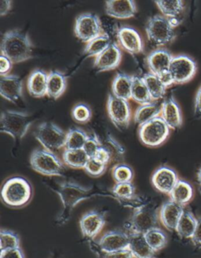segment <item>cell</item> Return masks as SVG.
Segmentation results:
<instances>
[{
    "instance_id": "obj_10",
    "label": "cell",
    "mask_w": 201,
    "mask_h": 258,
    "mask_svg": "<svg viewBox=\"0 0 201 258\" xmlns=\"http://www.w3.org/2000/svg\"><path fill=\"white\" fill-rule=\"evenodd\" d=\"M74 33L83 43L94 40L104 33L100 18L93 13L81 14L75 19Z\"/></svg>"
},
{
    "instance_id": "obj_47",
    "label": "cell",
    "mask_w": 201,
    "mask_h": 258,
    "mask_svg": "<svg viewBox=\"0 0 201 258\" xmlns=\"http://www.w3.org/2000/svg\"><path fill=\"white\" fill-rule=\"evenodd\" d=\"M13 64L14 63L8 57L4 55L0 56V75H8L12 70Z\"/></svg>"
},
{
    "instance_id": "obj_11",
    "label": "cell",
    "mask_w": 201,
    "mask_h": 258,
    "mask_svg": "<svg viewBox=\"0 0 201 258\" xmlns=\"http://www.w3.org/2000/svg\"><path fill=\"white\" fill-rule=\"evenodd\" d=\"M107 112L112 123L117 128L126 129L129 127L132 112L128 100L110 94L107 100Z\"/></svg>"
},
{
    "instance_id": "obj_25",
    "label": "cell",
    "mask_w": 201,
    "mask_h": 258,
    "mask_svg": "<svg viewBox=\"0 0 201 258\" xmlns=\"http://www.w3.org/2000/svg\"><path fill=\"white\" fill-rule=\"evenodd\" d=\"M129 249L135 258H156V253L142 234H129Z\"/></svg>"
},
{
    "instance_id": "obj_54",
    "label": "cell",
    "mask_w": 201,
    "mask_h": 258,
    "mask_svg": "<svg viewBox=\"0 0 201 258\" xmlns=\"http://www.w3.org/2000/svg\"><path fill=\"white\" fill-rule=\"evenodd\" d=\"M199 195H200L201 196V185H199Z\"/></svg>"
},
{
    "instance_id": "obj_12",
    "label": "cell",
    "mask_w": 201,
    "mask_h": 258,
    "mask_svg": "<svg viewBox=\"0 0 201 258\" xmlns=\"http://www.w3.org/2000/svg\"><path fill=\"white\" fill-rule=\"evenodd\" d=\"M169 72L172 76L174 84L183 85L193 79L197 72V64L189 56L178 54L173 57Z\"/></svg>"
},
{
    "instance_id": "obj_3",
    "label": "cell",
    "mask_w": 201,
    "mask_h": 258,
    "mask_svg": "<svg viewBox=\"0 0 201 258\" xmlns=\"http://www.w3.org/2000/svg\"><path fill=\"white\" fill-rule=\"evenodd\" d=\"M1 199L3 203L11 208H22L33 199V187L25 178L14 176L3 185Z\"/></svg>"
},
{
    "instance_id": "obj_20",
    "label": "cell",
    "mask_w": 201,
    "mask_h": 258,
    "mask_svg": "<svg viewBox=\"0 0 201 258\" xmlns=\"http://www.w3.org/2000/svg\"><path fill=\"white\" fill-rule=\"evenodd\" d=\"M173 57V54L167 49L157 48L153 50L146 57L149 73L158 76L169 71Z\"/></svg>"
},
{
    "instance_id": "obj_24",
    "label": "cell",
    "mask_w": 201,
    "mask_h": 258,
    "mask_svg": "<svg viewBox=\"0 0 201 258\" xmlns=\"http://www.w3.org/2000/svg\"><path fill=\"white\" fill-rule=\"evenodd\" d=\"M133 78L134 76L125 73H117L112 83V94L125 100L131 99Z\"/></svg>"
},
{
    "instance_id": "obj_4",
    "label": "cell",
    "mask_w": 201,
    "mask_h": 258,
    "mask_svg": "<svg viewBox=\"0 0 201 258\" xmlns=\"http://www.w3.org/2000/svg\"><path fill=\"white\" fill-rule=\"evenodd\" d=\"M31 168L43 176L61 177L65 174V164L62 159L53 152L44 148H36L29 158Z\"/></svg>"
},
{
    "instance_id": "obj_21",
    "label": "cell",
    "mask_w": 201,
    "mask_h": 258,
    "mask_svg": "<svg viewBox=\"0 0 201 258\" xmlns=\"http://www.w3.org/2000/svg\"><path fill=\"white\" fill-rule=\"evenodd\" d=\"M106 14L116 19H128L134 18L138 12L136 3L128 0L106 1Z\"/></svg>"
},
{
    "instance_id": "obj_51",
    "label": "cell",
    "mask_w": 201,
    "mask_h": 258,
    "mask_svg": "<svg viewBox=\"0 0 201 258\" xmlns=\"http://www.w3.org/2000/svg\"><path fill=\"white\" fill-rule=\"evenodd\" d=\"M12 1L9 0H2L0 2V15L1 17L8 15L11 9H12Z\"/></svg>"
},
{
    "instance_id": "obj_38",
    "label": "cell",
    "mask_w": 201,
    "mask_h": 258,
    "mask_svg": "<svg viewBox=\"0 0 201 258\" xmlns=\"http://www.w3.org/2000/svg\"><path fill=\"white\" fill-rule=\"evenodd\" d=\"M112 193L115 196L117 202L122 206L125 202L136 197V188L131 183H116L112 188Z\"/></svg>"
},
{
    "instance_id": "obj_2",
    "label": "cell",
    "mask_w": 201,
    "mask_h": 258,
    "mask_svg": "<svg viewBox=\"0 0 201 258\" xmlns=\"http://www.w3.org/2000/svg\"><path fill=\"white\" fill-rule=\"evenodd\" d=\"M33 43L27 32L11 29L4 33L1 43V55L13 63H22L33 57Z\"/></svg>"
},
{
    "instance_id": "obj_46",
    "label": "cell",
    "mask_w": 201,
    "mask_h": 258,
    "mask_svg": "<svg viewBox=\"0 0 201 258\" xmlns=\"http://www.w3.org/2000/svg\"><path fill=\"white\" fill-rule=\"evenodd\" d=\"M0 258H25L24 251L22 248L8 249V250L1 251Z\"/></svg>"
},
{
    "instance_id": "obj_27",
    "label": "cell",
    "mask_w": 201,
    "mask_h": 258,
    "mask_svg": "<svg viewBox=\"0 0 201 258\" xmlns=\"http://www.w3.org/2000/svg\"><path fill=\"white\" fill-rule=\"evenodd\" d=\"M193 195V187L192 185L184 179H179L172 191L169 195V197L171 201L185 206L192 201Z\"/></svg>"
},
{
    "instance_id": "obj_49",
    "label": "cell",
    "mask_w": 201,
    "mask_h": 258,
    "mask_svg": "<svg viewBox=\"0 0 201 258\" xmlns=\"http://www.w3.org/2000/svg\"><path fill=\"white\" fill-rule=\"evenodd\" d=\"M194 115L196 118H201V85L194 100Z\"/></svg>"
},
{
    "instance_id": "obj_9",
    "label": "cell",
    "mask_w": 201,
    "mask_h": 258,
    "mask_svg": "<svg viewBox=\"0 0 201 258\" xmlns=\"http://www.w3.org/2000/svg\"><path fill=\"white\" fill-rule=\"evenodd\" d=\"M170 133L171 128L160 116L142 124L138 130L141 142L149 147H157L164 144Z\"/></svg>"
},
{
    "instance_id": "obj_50",
    "label": "cell",
    "mask_w": 201,
    "mask_h": 258,
    "mask_svg": "<svg viewBox=\"0 0 201 258\" xmlns=\"http://www.w3.org/2000/svg\"><path fill=\"white\" fill-rule=\"evenodd\" d=\"M158 77L160 81H161V82L163 83V85H164L166 88H168L169 87L172 86L173 85H174V80H173L172 76L171 75L169 71L160 74V75H158Z\"/></svg>"
},
{
    "instance_id": "obj_14",
    "label": "cell",
    "mask_w": 201,
    "mask_h": 258,
    "mask_svg": "<svg viewBox=\"0 0 201 258\" xmlns=\"http://www.w3.org/2000/svg\"><path fill=\"white\" fill-rule=\"evenodd\" d=\"M99 247L105 253H112L129 248L130 235L128 231L116 229L107 231L97 241Z\"/></svg>"
},
{
    "instance_id": "obj_33",
    "label": "cell",
    "mask_w": 201,
    "mask_h": 258,
    "mask_svg": "<svg viewBox=\"0 0 201 258\" xmlns=\"http://www.w3.org/2000/svg\"><path fill=\"white\" fill-rule=\"evenodd\" d=\"M112 43L113 42H112L110 36L104 32L98 37L95 38L94 40L86 43L84 48V54H86L88 57H93L95 58L108 48Z\"/></svg>"
},
{
    "instance_id": "obj_39",
    "label": "cell",
    "mask_w": 201,
    "mask_h": 258,
    "mask_svg": "<svg viewBox=\"0 0 201 258\" xmlns=\"http://www.w3.org/2000/svg\"><path fill=\"white\" fill-rule=\"evenodd\" d=\"M112 176L116 183H131L134 179V171L127 164H116L112 169Z\"/></svg>"
},
{
    "instance_id": "obj_53",
    "label": "cell",
    "mask_w": 201,
    "mask_h": 258,
    "mask_svg": "<svg viewBox=\"0 0 201 258\" xmlns=\"http://www.w3.org/2000/svg\"><path fill=\"white\" fill-rule=\"evenodd\" d=\"M196 178H197V181L199 185H201V166L198 169L197 174H196Z\"/></svg>"
},
{
    "instance_id": "obj_6",
    "label": "cell",
    "mask_w": 201,
    "mask_h": 258,
    "mask_svg": "<svg viewBox=\"0 0 201 258\" xmlns=\"http://www.w3.org/2000/svg\"><path fill=\"white\" fill-rule=\"evenodd\" d=\"M146 32L148 40L157 47L171 43L176 36L168 18L160 15H153L148 19Z\"/></svg>"
},
{
    "instance_id": "obj_19",
    "label": "cell",
    "mask_w": 201,
    "mask_h": 258,
    "mask_svg": "<svg viewBox=\"0 0 201 258\" xmlns=\"http://www.w3.org/2000/svg\"><path fill=\"white\" fill-rule=\"evenodd\" d=\"M160 117L171 129H178L183 124V117L178 102L173 95L163 101Z\"/></svg>"
},
{
    "instance_id": "obj_18",
    "label": "cell",
    "mask_w": 201,
    "mask_h": 258,
    "mask_svg": "<svg viewBox=\"0 0 201 258\" xmlns=\"http://www.w3.org/2000/svg\"><path fill=\"white\" fill-rule=\"evenodd\" d=\"M184 206L169 199L159 210V221L168 231H175L180 218L183 214Z\"/></svg>"
},
{
    "instance_id": "obj_40",
    "label": "cell",
    "mask_w": 201,
    "mask_h": 258,
    "mask_svg": "<svg viewBox=\"0 0 201 258\" xmlns=\"http://www.w3.org/2000/svg\"><path fill=\"white\" fill-rule=\"evenodd\" d=\"M0 244L1 251L16 249L21 247V238L15 231L3 228L0 231Z\"/></svg>"
},
{
    "instance_id": "obj_32",
    "label": "cell",
    "mask_w": 201,
    "mask_h": 258,
    "mask_svg": "<svg viewBox=\"0 0 201 258\" xmlns=\"http://www.w3.org/2000/svg\"><path fill=\"white\" fill-rule=\"evenodd\" d=\"M142 78L146 84L149 94L154 102L162 99L164 96L167 88L163 85L158 76L148 73L144 74Z\"/></svg>"
},
{
    "instance_id": "obj_31",
    "label": "cell",
    "mask_w": 201,
    "mask_h": 258,
    "mask_svg": "<svg viewBox=\"0 0 201 258\" xmlns=\"http://www.w3.org/2000/svg\"><path fill=\"white\" fill-rule=\"evenodd\" d=\"M131 99L140 105H146L154 102L149 94V90L146 87L142 77L134 76L133 86L131 92Z\"/></svg>"
},
{
    "instance_id": "obj_42",
    "label": "cell",
    "mask_w": 201,
    "mask_h": 258,
    "mask_svg": "<svg viewBox=\"0 0 201 258\" xmlns=\"http://www.w3.org/2000/svg\"><path fill=\"white\" fill-rule=\"evenodd\" d=\"M90 246L93 250V253H95L97 258H135L128 249L116 251V252H112V253H105L99 247L97 242L95 244H91Z\"/></svg>"
},
{
    "instance_id": "obj_7",
    "label": "cell",
    "mask_w": 201,
    "mask_h": 258,
    "mask_svg": "<svg viewBox=\"0 0 201 258\" xmlns=\"http://www.w3.org/2000/svg\"><path fill=\"white\" fill-rule=\"evenodd\" d=\"M158 213L153 206L147 204L134 210L133 214L125 224L126 231L129 234H145L158 227Z\"/></svg>"
},
{
    "instance_id": "obj_36",
    "label": "cell",
    "mask_w": 201,
    "mask_h": 258,
    "mask_svg": "<svg viewBox=\"0 0 201 258\" xmlns=\"http://www.w3.org/2000/svg\"><path fill=\"white\" fill-rule=\"evenodd\" d=\"M144 235L150 247L156 253H158L159 251L165 248L168 242V238L165 231L159 227L153 228Z\"/></svg>"
},
{
    "instance_id": "obj_1",
    "label": "cell",
    "mask_w": 201,
    "mask_h": 258,
    "mask_svg": "<svg viewBox=\"0 0 201 258\" xmlns=\"http://www.w3.org/2000/svg\"><path fill=\"white\" fill-rule=\"evenodd\" d=\"M50 187L59 196L61 200L62 208L57 217V223L61 225H64L70 220L74 209L82 202L96 197L110 198L117 201L112 191L100 190L92 186H82L73 181L60 182Z\"/></svg>"
},
{
    "instance_id": "obj_5",
    "label": "cell",
    "mask_w": 201,
    "mask_h": 258,
    "mask_svg": "<svg viewBox=\"0 0 201 258\" xmlns=\"http://www.w3.org/2000/svg\"><path fill=\"white\" fill-rule=\"evenodd\" d=\"M1 133L15 140H22L27 135L33 120L31 115L16 110H6L1 115Z\"/></svg>"
},
{
    "instance_id": "obj_52",
    "label": "cell",
    "mask_w": 201,
    "mask_h": 258,
    "mask_svg": "<svg viewBox=\"0 0 201 258\" xmlns=\"http://www.w3.org/2000/svg\"><path fill=\"white\" fill-rule=\"evenodd\" d=\"M169 22H170V23H171V26H172L173 28H175L178 26V25H180L179 19H178V18H168Z\"/></svg>"
},
{
    "instance_id": "obj_26",
    "label": "cell",
    "mask_w": 201,
    "mask_h": 258,
    "mask_svg": "<svg viewBox=\"0 0 201 258\" xmlns=\"http://www.w3.org/2000/svg\"><path fill=\"white\" fill-rule=\"evenodd\" d=\"M67 88V77L58 70H52L48 74L47 96L50 99H58L65 93Z\"/></svg>"
},
{
    "instance_id": "obj_23",
    "label": "cell",
    "mask_w": 201,
    "mask_h": 258,
    "mask_svg": "<svg viewBox=\"0 0 201 258\" xmlns=\"http://www.w3.org/2000/svg\"><path fill=\"white\" fill-rule=\"evenodd\" d=\"M48 74L43 70L37 69L29 75L27 81V89L29 94L35 98H42L47 95Z\"/></svg>"
},
{
    "instance_id": "obj_34",
    "label": "cell",
    "mask_w": 201,
    "mask_h": 258,
    "mask_svg": "<svg viewBox=\"0 0 201 258\" xmlns=\"http://www.w3.org/2000/svg\"><path fill=\"white\" fill-rule=\"evenodd\" d=\"M88 137L87 133L80 127H72L67 133L65 149H83Z\"/></svg>"
},
{
    "instance_id": "obj_37",
    "label": "cell",
    "mask_w": 201,
    "mask_h": 258,
    "mask_svg": "<svg viewBox=\"0 0 201 258\" xmlns=\"http://www.w3.org/2000/svg\"><path fill=\"white\" fill-rule=\"evenodd\" d=\"M163 16L167 18H178L185 9L183 1H155Z\"/></svg>"
},
{
    "instance_id": "obj_45",
    "label": "cell",
    "mask_w": 201,
    "mask_h": 258,
    "mask_svg": "<svg viewBox=\"0 0 201 258\" xmlns=\"http://www.w3.org/2000/svg\"><path fill=\"white\" fill-rule=\"evenodd\" d=\"M93 158L103 165H108L109 164L111 163V155L104 145L102 146L97 150V153Z\"/></svg>"
},
{
    "instance_id": "obj_29",
    "label": "cell",
    "mask_w": 201,
    "mask_h": 258,
    "mask_svg": "<svg viewBox=\"0 0 201 258\" xmlns=\"http://www.w3.org/2000/svg\"><path fill=\"white\" fill-rule=\"evenodd\" d=\"M197 225V217L189 210L184 211L175 231L182 238H192Z\"/></svg>"
},
{
    "instance_id": "obj_28",
    "label": "cell",
    "mask_w": 201,
    "mask_h": 258,
    "mask_svg": "<svg viewBox=\"0 0 201 258\" xmlns=\"http://www.w3.org/2000/svg\"><path fill=\"white\" fill-rule=\"evenodd\" d=\"M160 111L161 106H159L157 102H153L149 104L141 105L137 108L134 113V121L140 127L149 120L160 116Z\"/></svg>"
},
{
    "instance_id": "obj_41",
    "label": "cell",
    "mask_w": 201,
    "mask_h": 258,
    "mask_svg": "<svg viewBox=\"0 0 201 258\" xmlns=\"http://www.w3.org/2000/svg\"><path fill=\"white\" fill-rule=\"evenodd\" d=\"M72 117L75 121L79 124H86L91 119V109L85 103H79L72 108Z\"/></svg>"
},
{
    "instance_id": "obj_43",
    "label": "cell",
    "mask_w": 201,
    "mask_h": 258,
    "mask_svg": "<svg viewBox=\"0 0 201 258\" xmlns=\"http://www.w3.org/2000/svg\"><path fill=\"white\" fill-rule=\"evenodd\" d=\"M103 145L99 137L96 134H92L88 137L83 150L89 158H93L97 153V150Z\"/></svg>"
},
{
    "instance_id": "obj_35",
    "label": "cell",
    "mask_w": 201,
    "mask_h": 258,
    "mask_svg": "<svg viewBox=\"0 0 201 258\" xmlns=\"http://www.w3.org/2000/svg\"><path fill=\"white\" fill-rule=\"evenodd\" d=\"M103 145L107 148L111 155V162L122 163L125 156L126 150L124 146L110 133L106 135Z\"/></svg>"
},
{
    "instance_id": "obj_16",
    "label": "cell",
    "mask_w": 201,
    "mask_h": 258,
    "mask_svg": "<svg viewBox=\"0 0 201 258\" xmlns=\"http://www.w3.org/2000/svg\"><path fill=\"white\" fill-rule=\"evenodd\" d=\"M119 46L131 54H140L144 51V43L138 31L129 26L119 28L117 32Z\"/></svg>"
},
{
    "instance_id": "obj_8",
    "label": "cell",
    "mask_w": 201,
    "mask_h": 258,
    "mask_svg": "<svg viewBox=\"0 0 201 258\" xmlns=\"http://www.w3.org/2000/svg\"><path fill=\"white\" fill-rule=\"evenodd\" d=\"M66 135L59 126L49 121L41 123L34 133L35 138L43 148L53 152L65 148Z\"/></svg>"
},
{
    "instance_id": "obj_22",
    "label": "cell",
    "mask_w": 201,
    "mask_h": 258,
    "mask_svg": "<svg viewBox=\"0 0 201 258\" xmlns=\"http://www.w3.org/2000/svg\"><path fill=\"white\" fill-rule=\"evenodd\" d=\"M0 93L3 98L11 102H16L23 95V82L16 75L1 76Z\"/></svg>"
},
{
    "instance_id": "obj_48",
    "label": "cell",
    "mask_w": 201,
    "mask_h": 258,
    "mask_svg": "<svg viewBox=\"0 0 201 258\" xmlns=\"http://www.w3.org/2000/svg\"><path fill=\"white\" fill-rule=\"evenodd\" d=\"M192 244L196 248L201 249V216L197 217V225H196V230L191 238Z\"/></svg>"
},
{
    "instance_id": "obj_44",
    "label": "cell",
    "mask_w": 201,
    "mask_h": 258,
    "mask_svg": "<svg viewBox=\"0 0 201 258\" xmlns=\"http://www.w3.org/2000/svg\"><path fill=\"white\" fill-rule=\"evenodd\" d=\"M107 167L108 165H103L93 158H90L85 166L84 170L92 177H100L106 172Z\"/></svg>"
},
{
    "instance_id": "obj_15",
    "label": "cell",
    "mask_w": 201,
    "mask_h": 258,
    "mask_svg": "<svg viewBox=\"0 0 201 258\" xmlns=\"http://www.w3.org/2000/svg\"><path fill=\"white\" fill-rule=\"evenodd\" d=\"M179 179L178 173L174 169L163 165L155 170L151 181L156 190L169 196Z\"/></svg>"
},
{
    "instance_id": "obj_13",
    "label": "cell",
    "mask_w": 201,
    "mask_h": 258,
    "mask_svg": "<svg viewBox=\"0 0 201 258\" xmlns=\"http://www.w3.org/2000/svg\"><path fill=\"white\" fill-rule=\"evenodd\" d=\"M106 224V214L98 210L86 212L79 220L81 233L90 240H93L103 231Z\"/></svg>"
},
{
    "instance_id": "obj_30",
    "label": "cell",
    "mask_w": 201,
    "mask_h": 258,
    "mask_svg": "<svg viewBox=\"0 0 201 258\" xmlns=\"http://www.w3.org/2000/svg\"><path fill=\"white\" fill-rule=\"evenodd\" d=\"M89 159L90 158L83 149H65L62 154L63 162L65 165L72 169H84Z\"/></svg>"
},
{
    "instance_id": "obj_17",
    "label": "cell",
    "mask_w": 201,
    "mask_h": 258,
    "mask_svg": "<svg viewBox=\"0 0 201 258\" xmlns=\"http://www.w3.org/2000/svg\"><path fill=\"white\" fill-rule=\"evenodd\" d=\"M122 60V50L117 43L110 47L94 58L93 67L98 72H106L118 68Z\"/></svg>"
}]
</instances>
